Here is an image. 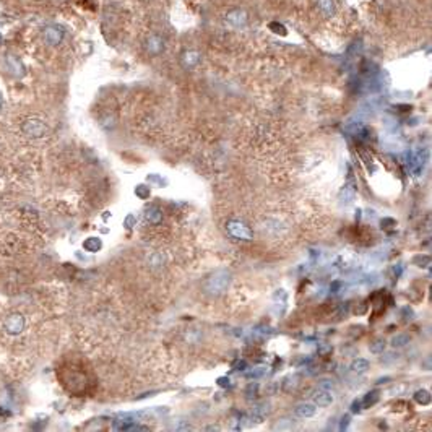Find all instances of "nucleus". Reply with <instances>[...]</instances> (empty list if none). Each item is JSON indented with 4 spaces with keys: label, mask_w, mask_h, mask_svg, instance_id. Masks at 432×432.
<instances>
[{
    "label": "nucleus",
    "mask_w": 432,
    "mask_h": 432,
    "mask_svg": "<svg viewBox=\"0 0 432 432\" xmlns=\"http://www.w3.org/2000/svg\"><path fill=\"white\" fill-rule=\"evenodd\" d=\"M332 387H333L332 380H322V383H320V388H323V390H330Z\"/></svg>",
    "instance_id": "5701e85b"
},
{
    "label": "nucleus",
    "mask_w": 432,
    "mask_h": 432,
    "mask_svg": "<svg viewBox=\"0 0 432 432\" xmlns=\"http://www.w3.org/2000/svg\"><path fill=\"white\" fill-rule=\"evenodd\" d=\"M383 349H385V341H383L382 338H377L371 343V351L374 354H380Z\"/></svg>",
    "instance_id": "a211bd4d"
},
{
    "label": "nucleus",
    "mask_w": 432,
    "mask_h": 432,
    "mask_svg": "<svg viewBox=\"0 0 432 432\" xmlns=\"http://www.w3.org/2000/svg\"><path fill=\"white\" fill-rule=\"evenodd\" d=\"M2 103H3V101H2V94H0V108H2Z\"/></svg>",
    "instance_id": "b1692460"
},
{
    "label": "nucleus",
    "mask_w": 432,
    "mask_h": 432,
    "mask_svg": "<svg viewBox=\"0 0 432 432\" xmlns=\"http://www.w3.org/2000/svg\"><path fill=\"white\" fill-rule=\"evenodd\" d=\"M143 49L148 56L156 57L161 56L164 49H166V39H164L163 34L159 33H151L148 34L145 39H143Z\"/></svg>",
    "instance_id": "7ed1b4c3"
},
{
    "label": "nucleus",
    "mask_w": 432,
    "mask_h": 432,
    "mask_svg": "<svg viewBox=\"0 0 432 432\" xmlns=\"http://www.w3.org/2000/svg\"><path fill=\"white\" fill-rule=\"evenodd\" d=\"M314 403L317 404V406H330V404L333 403V395L330 390H323V388H320V390L314 395Z\"/></svg>",
    "instance_id": "9b49d317"
},
{
    "label": "nucleus",
    "mask_w": 432,
    "mask_h": 432,
    "mask_svg": "<svg viewBox=\"0 0 432 432\" xmlns=\"http://www.w3.org/2000/svg\"><path fill=\"white\" fill-rule=\"evenodd\" d=\"M3 328H5V332H7L8 335L17 337V335H20L25 330V317L21 316V314H18V312L8 314V316L5 317V320H3Z\"/></svg>",
    "instance_id": "20e7f679"
},
{
    "label": "nucleus",
    "mask_w": 432,
    "mask_h": 432,
    "mask_svg": "<svg viewBox=\"0 0 432 432\" xmlns=\"http://www.w3.org/2000/svg\"><path fill=\"white\" fill-rule=\"evenodd\" d=\"M348 424H349V416L346 414V416H343V418H341V423H340V429L341 431H345L346 428H348Z\"/></svg>",
    "instance_id": "412c9836"
},
{
    "label": "nucleus",
    "mask_w": 432,
    "mask_h": 432,
    "mask_svg": "<svg viewBox=\"0 0 432 432\" xmlns=\"http://www.w3.org/2000/svg\"><path fill=\"white\" fill-rule=\"evenodd\" d=\"M351 411H353V413H361V402H353V403H351Z\"/></svg>",
    "instance_id": "4be33fe9"
},
{
    "label": "nucleus",
    "mask_w": 432,
    "mask_h": 432,
    "mask_svg": "<svg viewBox=\"0 0 432 432\" xmlns=\"http://www.w3.org/2000/svg\"><path fill=\"white\" fill-rule=\"evenodd\" d=\"M317 10L325 18H333L337 15V3L335 0H317Z\"/></svg>",
    "instance_id": "1a4fd4ad"
},
{
    "label": "nucleus",
    "mask_w": 432,
    "mask_h": 432,
    "mask_svg": "<svg viewBox=\"0 0 432 432\" xmlns=\"http://www.w3.org/2000/svg\"><path fill=\"white\" fill-rule=\"evenodd\" d=\"M23 132L29 138H41L47 133V125L39 119H28L23 124Z\"/></svg>",
    "instance_id": "0eeeda50"
},
{
    "label": "nucleus",
    "mask_w": 432,
    "mask_h": 432,
    "mask_svg": "<svg viewBox=\"0 0 432 432\" xmlns=\"http://www.w3.org/2000/svg\"><path fill=\"white\" fill-rule=\"evenodd\" d=\"M317 413V406L314 403H301L294 408V414L297 418H312Z\"/></svg>",
    "instance_id": "9d476101"
},
{
    "label": "nucleus",
    "mask_w": 432,
    "mask_h": 432,
    "mask_svg": "<svg viewBox=\"0 0 432 432\" xmlns=\"http://www.w3.org/2000/svg\"><path fill=\"white\" fill-rule=\"evenodd\" d=\"M270 29L275 31V33H280L281 36L286 34V29L283 28V25H280V23H270Z\"/></svg>",
    "instance_id": "aec40b11"
},
{
    "label": "nucleus",
    "mask_w": 432,
    "mask_h": 432,
    "mask_svg": "<svg viewBox=\"0 0 432 432\" xmlns=\"http://www.w3.org/2000/svg\"><path fill=\"white\" fill-rule=\"evenodd\" d=\"M414 400H416V403L426 406V404L431 403V393L428 390H418L414 393Z\"/></svg>",
    "instance_id": "dca6fc26"
},
{
    "label": "nucleus",
    "mask_w": 432,
    "mask_h": 432,
    "mask_svg": "<svg viewBox=\"0 0 432 432\" xmlns=\"http://www.w3.org/2000/svg\"><path fill=\"white\" fill-rule=\"evenodd\" d=\"M229 283H231V273H229V270L218 268L205 280L203 291L210 296H220L228 289Z\"/></svg>",
    "instance_id": "f257e3e1"
},
{
    "label": "nucleus",
    "mask_w": 432,
    "mask_h": 432,
    "mask_svg": "<svg viewBox=\"0 0 432 432\" xmlns=\"http://www.w3.org/2000/svg\"><path fill=\"white\" fill-rule=\"evenodd\" d=\"M225 21L234 29H242L249 23V15L242 8H232L226 13Z\"/></svg>",
    "instance_id": "39448f33"
},
{
    "label": "nucleus",
    "mask_w": 432,
    "mask_h": 432,
    "mask_svg": "<svg viewBox=\"0 0 432 432\" xmlns=\"http://www.w3.org/2000/svg\"><path fill=\"white\" fill-rule=\"evenodd\" d=\"M409 341V337L408 335H397V337L392 338V346L393 348H402V346H404Z\"/></svg>",
    "instance_id": "6ab92c4d"
},
{
    "label": "nucleus",
    "mask_w": 432,
    "mask_h": 432,
    "mask_svg": "<svg viewBox=\"0 0 432 432\" xmlns=\"http://www.w3.org/2000/svg\"><path fill=\"white\" fill-rule=\"evenodd\" d=\"M354 190L356 187H351V185H346L343 189V194H341V199H343V205H349L354 199Z\"/></svg>",
    "instance_id": "f3484780"
},
{
    "label": "nucleus",
    "mask_w": 432,
    "mask_h": 432,
    "mask_svg": "<svg viewBox=\"0 0 432 432\" xmlns=\"http://www.w3.org/2000/svg\"><path fill=\"white\" fill-rule=\"evenodd\" d=\"M145 220L148 223H158L161 220V210L158 206H148L145 211Z\"/></svg>",
    "instance_id": "ddd939ff"
},
{
    "label": "nucleus",
    "mask_w": 432,
    "mask_h": 432,
    "mask_svg": "<svg viewBox=\"0 0 432 432\" xmlns=\"http://www.w3.org/2000/svg\"><path fill=\"white\" fill-rule=\"evenodd\" d=\"M226 231L229 236H231L232 239H236V241H252V237H254L252 229L245 225L244 221H239V220L228 221Z\"/></svg>",
    "instance_id": "f03ea898"
},
{
    "label": "nucleus",
    "mask_w": 432,
    "mask_h": 432,
    "mask_svg": "<svg viewBox=\"0 0 432 432\" xmlns=\"http://www.w3.org/2000/svg\"><path fill=\"white\" fill-rule=\"evenodd\" d=\"M179 62L184 70H194L200 65L202 62V52L199 49H184L180 52Z\"/></svg>",
    "instance_id": "423d86ee"
},
{
    "label": "nucleus",
    "mask_w": 432,
    "mask_h": 432,
    "mask_svg": "<svg viewBox=\"0 0 432 432\" xmlns=\"http://www.w3.org/2000/svg\"><path fill=\"white\" fill-rule=\"evenodd\" d=\"M42 39L49 46H58L63 39V29L57 25H49L42 29Z\"/></svg>",
    "instance_id": "6e6552de"
},
{
    "label": "nucleus",
    "mask_w": 432,
    "mask_h": 432,
    "mask_svg": "<svg viewBox=\"0 0 432 432\" xmlns=\"http://www.w3.org/2000/svg\"><path fill=\"white\" fill-rule=\"evenodd\" d=\"M378 398H380V393H378L377 390H374V392L367 393L361 403H362V406H364V408H371V406H374V404L378 402Z\"/></svg>",
    "instance_id": "4468645a"
},
{
    "label": "nucleus",
    "mask_w": 432,
    "mask_h": 432,
    "mask_svg": "<svg viewBox=\"0 0 432 432\" xmlns=\"http://www.w3.org/2000/svg\"><path fill=\"white\" fill-rule=\"evenodd\" d=\"M369 367H371V364H369V361H366V359H354L353 362H351V366H349V369H351V372H353V374H356V375H362V374H366L367 371H369Z\"/></svg>",
    "instance_id": "f8f14e48"
},
{
    "label": "nucleus",
    "mask_w": 432,
    "mask_h": 432,
    "mask_svg": "<svg viewBox=\"0 0 432 432\" xmlns=\"http://www.w3.org/2000/svg\"><path fill=\"white\" fill-rule=\"evenodd\" d=\"M101 245L103 244H101L98 237H89L85 241L83 247H85V250H88V252H98V250L101 249Z\"/></svg>",
    "instance_id": "2eb2a0df"
}]
</instances>
